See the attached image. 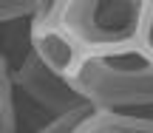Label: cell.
Returning <instances> with one entry per match:
<instances>
[{
  "label": "cell",
  "mask_w": 153,
  "mask_h": 133,
  "mask_svg": "<svg viewBox=\"0 0 153 133\" xmlns=\"http://www.w3.org/2000/svg\"><path fill=\"white\" fill-rule=\"evenodd\" d=\"M68 79L76 94L99 111L153 108V54L139 43L111 51H88Z\"/></svg>",
  "instance_id": "cell-1"
},
{
  "label": "cell",
  "mask_w": 153,
  "mask_h": 133,
  "mask_svg": "<svg viewBox=\"0 0 153 133\" xmlns=\"http://www.w3.org/2000/svg\"><path fill=\"white\" fill-rule=\"evenodd\" d=\"M150 0H48L43 20L62 26L88 51L136 45Z\"/></svg>",
  "instance_id": "cell-2"
},
{
  "label": "cell",
  "mask_w": 153,
  "mask_h": 133,
  "mask_svg": "<svg viewBox=\"0 0 153 133\" xmlns=\"http://www.w3.org/2000/svg\"><path fill=\"white\" fill-rule=\"evenodd\" d=\"M0 65H3V62H0ZM9 74H11V79H14V88L20 91L23 96H28L37 108L48 111L51 116H60V113H68V111H76V108L88 105V102L76 94L71 79L57 74V71H51V68L34 54V48L28 51V57L17 68H9Z\"/></svg>",
  "instance_id": "cell-3"
},
{
  "label": "cell",
  "mask_w": 153,
  "mask_h": 133,
  "mask_svg": "<svg viewBox=\"0 0 153 133\" xmlns=\"http://www.w3.org/2000/svg\"><path fill=\"white\" fill-rule=\"evenodd\" d=\"M31 48L51 71L71 77L74 68L79 65V60L85 57V48L65 31L62 26L51 20H37L31 31Z\"/></svg>",
  "instance_id": "cell-4"
},
{
  "label": "cell",
  "mask_w": 153,
  "mask_h": 133,
  "mask_svg": "<svg viewBox=\"0 0 153 133\" xmlns=\"http://www.w3.org/2000/svg\"><path fill=\"white\" fill-rule=\"evenodd\" d=\"M85 133H153V113H148V111H99L97 108Z\"/></svg>",
  "instance_id": "cell-5"
},
{
  "label": "cell",
  "mask_w": 153,
  "mask_h": 133,
  "mask_svg": "<svg viewBox=\"0 0 153 133\" xmlns=\"http://www.w3.org/2000/svg\"><path fill=\"white\" fill-rule=\"evenodd\" d=\"M97 113L94 105H82L76 111H68V113H60V116H48V122L43 128H37L34 133H85L91 116Z\"/></svg>",
  "instance_id": "cell-6"
},
{
  "label": "cell",
  "mask_w": 153,
  "mask_h": 133,
  "mask_svg": "<svg viewBox=\"0 0 153 133\" xmlns=\"http://www.w3.org/2000/svg\"><path fill=\"white\" fill-rule=\"evenodd\" d=\"M48 11V0H0V23L43 20Z\"/></svg>",
  "instance_id": "cell-7"
},
{
  "label": "cell",
  "mask_w": 153,
  "mask_h": 133,
  "mask_svg": "<svg viewBox=\"0 0 153 133\" xmlns=\"http://www.w3.org/2000/svg\"><path fill=\"white\" fill-rule=\"evenodd\" d=\"M14 79L9 68L0 65V133H17V102H14Z\"/></svg>",
  "instance_id": "cell-8"
},
{
  "label": "cell",
  "mask_w": 153,
  "mask_h": 133,
  "mask_svg": "<svg viewBox=\"0 0 153 133\" xmlns=\"http://www.w3.org/2000/svg\"><path fill=\"white\" fill-rule=\"evenodd\" d=\"M139 45H145L153 54V0L148 6V17H145V26H142V40H139Z\"/></svg>",
  "instance_id": "cell-9"
}]
</instances>
